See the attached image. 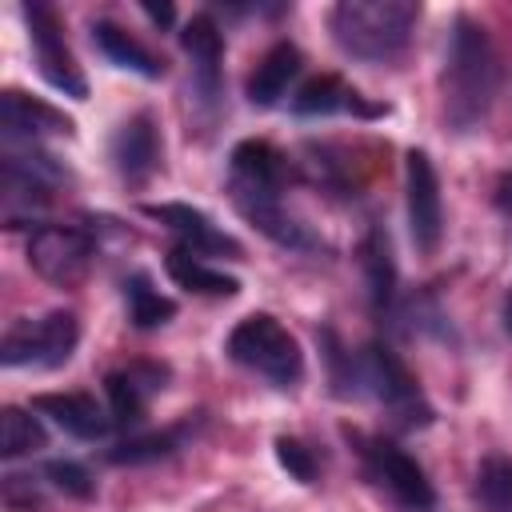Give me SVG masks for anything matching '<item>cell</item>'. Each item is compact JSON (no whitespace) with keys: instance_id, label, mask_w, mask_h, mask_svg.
<instances>
[{"instance_id":"cell-32","label":"cell","mask_w":512,"mask_h":512,"mask_svg":"<svg viewBox=\"0 0 512 512\" xmlns=\"http://www.w3.org/2000/svg\"><path fill=\"white\" fill-rule=\"evenodd\" d=\"M504 332L512 336V292L504 296Z\"/></svg>"},{"instance_id":"cell-20","label":"cell","mask_w":512,"mask_h":512,"mask_svg":"<svg viewBox=\"0 0 512 512\" xmlns=\"http://www.w3.org/2000/svg\"><path fill=\"white\" fill-rule=\"evenodd\" d=\"M164 272H168V280L176 288H184L192 296H236L240 292V280L236 276H228L224 268H212L204 256H196V252H188L180 244L168 248Z\"/></svg>"},{"instance_id":"cell-8","label":"cell","mask_w":512,"mask_h":512,"mask_svg":"<svg viewBox=\"0 0 512 512\" xmlns=\"http://www.w3.org/2000/svg\"><path fill=\"white\" fill-rule=\"evenodd\" d=\"M20 12H24V24H28V40H32V56H36L40 76L56 92H64L72 100H88V80L76 64L72 48L64 44V24H60L56 8L44 4V0H28Z\"/></svg>"},{"instance_id":"cell-15","label":"cell","mask_w":512,"mask_h":512,"mask_svg":"<svg viewBox=\"0 0 512 512\" xmlns=\"http://www.w3.org/2000/svg\"><path fill=\"white\" fill-rule=\"evenodd\" d=\"M360 268H364V284H368V308L380 324H396L400 320V276H396V260H392V240L380 224L368 228L364 244H360Z\"/></svg>"},{"instance_id":"cell-12","label":"cell","mask_w":512,"mask_h":512,"mask_svg":"<svg viewBox=\"0 0 512 512\" xmlns=\"http://www.w3.org/2000/svg\"><path fill=\"white\" fill-rule=\"evenodd\" d=\"M168 368L156 360H136L128 368H116L104 376V396H108V412L116 428H136L148 412V400L156 392H164L168 384Z\"/></svg>"},{"instance_id":"cell-23","label":"cell","mask_w":512,"mask_h":512,"mask_svg":"<svg viewBox=\"0 0 512 512\" xmlns=\"http://www.w3.org/2000/svg\"><path fill=\"white\" fill-rule=\"evenodd\" d=\"M124 304H128V320L132 328L140 332H152V328H164L172 316H176V300L164 296L148 272H128L124 276Z\"/></svg>"},{"instance_id":"cell-3","label":"cell","mask_w":512,"mask_h":512,"mask_svg":"<svg viewBox=\"0 0 512 512\" xmlns=\"http://www.w3.org/2000/svg\"><path fill=\"white\" fill-rule=\"evenodd\" d=\"M224 352L260 372L264 380H272L276 388H296L304 380V352H300V340L272 316V312H252L244 316L232 332H228V344Z\"/></svg>"},{"instance_id":"cell-29","label":"cell","mask_w":512,"mask_h":512,"mask_svg":"<svg viewBox=\"0 0 512 512\" xmlns=\"http://www.w3.org/2000/svg\"><path fill=\"white\" fill-rule=\"evenodd\" d=\"M44 476H48V484H52L56 492L76 496V500H88V496L96 492V480H92V472H88L80 460H48V464H44Z\"/></svg>"},{"instance_id":"cell-30","label":"cell","mask_w":512,"mask_h":512,"mask_svg":"<svg viewBox=\"0 0 512 512\" xmlns=\"http://www.w3.org/2000/svg\"><path fill=\"white\" fill-rule=\"evenodd\" d=\"M496 212L504 216V220H512V172H504L500 180H496Z\"/></svg>"},{"instance_id":"cell-4","label":"cell","mask_w":512,"mask_h":512,"mask_svg":"<svg viewBox=\"0 0 512 512\" xmlns=\"http://www.w3.org/2000/svg\"><path fill=\"white\" fill-rule=\"evenodd\" d=\"M360 368H364V388L376 396V404L388 412V420L396 428L416 432V428H428L436 420L432 400L424 396V388L408 372V364L392 352V344L368 340V348L360 352Z\"/></svg>"},{"instance_id":"cell-5","label":"cell","mask_w":512,"mask_h":512,"mask_svg":"<svg viewBox=\"0 0 512 512\" xmlns=\"http://www.w3.org/2000/svg\"><path fill=\"white\" fill-rule=\"evenodd\" d=\"M344 440L356 448V456H360L368 480H376L396 504H404L408 512H428V508L436 504L432 480L424 476V468H420L400 444H392V440H384V436L352 432V428H344Z\"/></svg>"},{"instance_id":"cell-25","label":"cell","mask_w":512,"mask_h":512,"mask_svg":"<svg viewBox=\"0 0 512 512\" xmlns=\"http://www.w3.org/2000/svg\"><path fill=\"white\" fill-rule=\"evenodd\" d=\"M184 440H188L184 424L180 428H164V432H140V436H128L116 448H108V460L112 464H152V460L172 456Z\"/></svg>"},{"instance_id":"cell-18","label":"cell","mask_w":512,"mask_h":512,"mask_svg":"<svg viewBox=\"0 0 512 512\" xmlns=\"http://www.w3.org/2000/svg\"><path fill=\"white\" fill-rule=\"evenodd\" d=\"M292 112L296 116H332V112H356V116H364V120H372V116H384L388 108L384 104H368L352 84H344L340 76H332V72H324V76H312V80H304L300 88H296V96H292Z\"/></svg>"},{"instance_id":"cell-22","label":"cell","mask_w":512,"mask_h":512,"mask_svg":"<svg viewBox=\"0 0 512 512\" xmlns=\"http://www.w3.org/2000/svg\"><path fill=\"white\" fill-rule=\"evenodd\" d=\"M228 176L284 188L288 184V156L268 140H240L228 156Z\"/></svg>"},{"instance_id":"cell-17","label":"cell","mask_w":512,"mask_h":512,"mask_svg":"<svg viewBox=\"0 0 512 512\" xmlns=\"http://www.w3.org/2000/svg\"><path fill=\"white\" fill-rule=\"evenodd\" d=\"M32 408L76 440H100L112 428V412H104L92 392H44L32 400Z\"/></svg>"},{"instance_id":"cell-2","label":"cell","mask_w":512,"mask_h":512,"mask_svg":"<svg viewBox=\"0 0 512 512\" xmlns=\"http://www.w3.org/2000/svg\"><path fill=\"white\" fill-rule=\"evenodd\" d=\"M420 20V4L412 0H340L328 12V28L332 40L368 64H384L396 60Z\"/></svg>"},{"instance_id":"cell-9","label":"cell","mask_w":512,"mask_h":512,"mask_svg":"<svg viewBox=\"0 0 512 512\" xmlns=\"http://www.w3.org/2000/svg\"><path fill=\"white\" fill-rule=\"evenodd\" d=\"M92 256H96V240L92 232L84 228H72V224H40L32 236H28V264L60 284V288H72L84 280V272L92 268Z\"/></svg>"},{"instance_id":"cell-21","label":"cell","mask_w":512,"mask_h":512,"mask_svg":"<svg viewBox=\"0 0 512 512\" xmlns=\"http://www.w3.org/2000/svg\"><path fill=\"white\" fill-rule=\"evenodd\" d=\"M92 44H96V48L104 52V60L116 64V68H128V72H136V76H144V80L164 76V60H160L152 48H144L128 28H120V24H112V20H96V24H92Z\"/></svg>"},{"instance_id":"cell-6","label":"cell","mask_w":512,"mask_h":512,"mask_svg":"<svg viewBox=\"0 0 512 512\" xmlns=\"http://www.w3.org/2000/svg\"><path fill=\"white\" fill-rule=\"evenodd\" d=\"M80 344V324L72 312L56 308L40 320H16L0 340L4 368H60Z\"/></svg>"},{"instance_id":"cell-14","label":"cell","mask_w":512,"mask_h":512,"mask_svg":"<svg viewBox=\"0 0 512 512\" xmlns=\"http://www.w3.org/2000/svg\"><path fill=\"white\" fill-rule=\"evenodd\" d=\"M108 156H112V168L120 172L124 184H144L156 168H160V124L152 112H136L128 116L116 132H112V144H108Z\"/></svg>"},{"instance_id":"cell-28","label":"cell","mask_w":512,"mask_h":512,"mask_svg":"<svg viewBox=\"0 0 512 512\" xmlns=\"http://www.w3.org/2000/svg\"><path fill=\"white\" fill-rule=\"evenodd\" d=\"M276 460H280V468H284L292 480H300V484H316V476H320L316 452H312L304 440H296V436H276Z\"/></svg>"},{"instance_id":"cell-13","label":"cell","mask_w":512,"mask_h":512,"mask_svg":"<svg viewBox=\"0 0 512 512\" xmlns=\"http://www.w3.org/2000/svg\"><path fill=\"white\" fill-rule=\"evenodd\" d=\"M180 48L192 60V92L204 108L220 104L224 92V76H220V60H224V32L208 12H196L184 28H180Z\"/></svg>"},{"instance_id":"cell-27","label":"cell","mask_w":512,"mask_h":512,"mask_svg":"<svg viewBox=\"0 0 512 512\" xmlns=\"http://www.w3.org/2000/svg\"><path fill=\"white\" fill-rule=\"evenodd\" d=\"M320 348H324V360H328V376H332V392L336 396H356L360 384H364V368L360 360H352V352L340 344V336L332 328H320Z\"/></svg>"},{"instance_id":"cell-7","label":"cell","mask_w":512,"mask_h":512,"mask_svg":"<svg viewBox=\"0 0 512 512\" xmlns=\"http://www.w3.org/2000/svg\"><path fill=\"white\" fill-rule=\"evenodd\" d=\"M284 188H272V184H252V180H236L228 176V200L232 208L256 228L264 232L272 244L280 248H292V252H320L324 240L308 232V224H300L288 208H284Z\"/></svg>"},{"instance_id":"cell-10","label":"cell","mask_w":512,"mask_h":512,"mask_svg":"<svg viewBox=\"0 0 512 512\" xmlns=\"http://www.w3.org/2000/svg\"><path fill=\"white\" fill-rule=\"evenodd\" d=\"M404 192H408V232L416 252L432 256L444 236V196H440V176L436 164L424 148H412L404 156Z\"/></svg>"},{"instance_id":"cell-1","label":"cell","mask_w":512,"mask_h":512,"mask_svg":"<svg viewBox=\"0 0 512 512\" xmlns=\"http://www.w3.org/2000/svg\"><path fill=\"white\" fill-rule=\"evenodd\" d=\"M440 88H444V120L456 132L480 128L496 104L500 60H496L488 32L468 16H456V24H452Z\"/></svg>"},{"instance_id":"cell-31","label":"cell","mask_w":512,"mask_h":512,"mask_svg":"<svg viewBox=\"0 0 512 512\" xmlns=\"http://www.w3.org/2000/svg\"><path fill=\"white\" fill-rule=\"evenodd\" d=\"M140 8H144V16H148L152 24H160V28H168V24L176 20V8H172V4H148V0H144Z\"/></svg>"},{"instance_id":"cell-11","label":"cell","mask_w":512,"mask_h":512,"mask_svg":"<svg viewBox=\"0 0 512 512\" xmlns=\"http://www.w3.org/2000/svg\"><path fill=\"white\" fill-rule=\"evenodd\" d=\"M148 220L164 224L168 232L180 236V248L196 252V256H224V260H240L244 248L236 236H228L208 212L192 208V204H176V200H164V204H144L140 208Z\"/></svg>"},{"instance_id":"cell-26","label":"cell","mask_w":512,"mask_h":512,"mask_svg":"<svg viewBox=\"0 0 512 512\" xmlns=\"http://www.w3.org/2000/svg\"><path fill=\"white\" fill-rule=\"evenodd\" d=\"M480 512H512V456H484L476 468Z\"/></svg>"},{"instance_id":"cell-19","label":"cell","mask_w":512,"mask_h":512,"mask_svg":"<svg viewBox=\"0 0 512 512\" xmlns=\"http://www.w3.org/2000/svg\"><path fill=\"white\" fill-rule=\"evenodd\" d=\"M300 68H304V56H300L296 44H288V40L272 44V48L260 56V64L252 68V76H248V100H252L256 108L280 104V100L288 96V84L300 76Z\"/></svg>"},{"instance_id":"cell-24","label":"cell","mask_w":512,"mask_h":512,"mask_svg":"<svg viewBox=\"0 0 512 512\" xmlns=\"http://www.w3.org/2000/svg\"><path fill=\"white\" fill-rule=\"evenodd\" d=\"M48 448V432L40 424V416H32L28 408H4V420H0V456L4 460H16V456H32Z\"/></svg>"},{"instance_id":"cell-16","label":"cell","mask_w":512,"mask_h":512,"mask_svg":"<svg viewBox=\"0 0 512 512\" xmlns=\"http://www.w3.org/2000/svg\"><path fill=\"white\" fill-rule=\"evenodd\" d=\"M0 128H4V144H36L40 136H72L76 124L72 116H64L60 108L24 96L16 88H8L0 96Z\"/></svg>"}]
</instances>
